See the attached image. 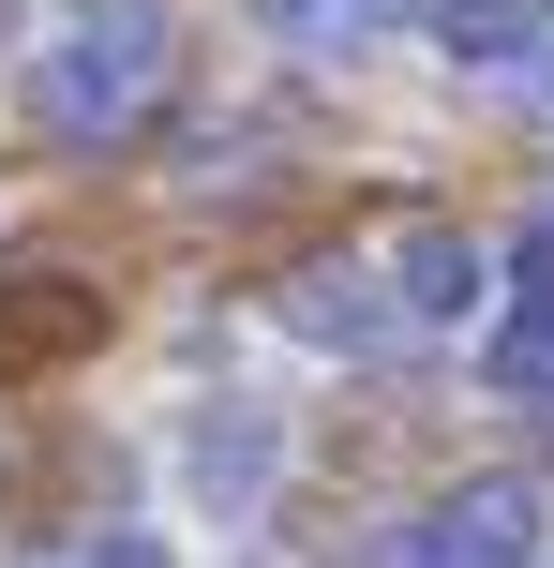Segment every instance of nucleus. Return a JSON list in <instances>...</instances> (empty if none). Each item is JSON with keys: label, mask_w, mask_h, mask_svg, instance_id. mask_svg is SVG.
<instances>
[{"label": "nucleus", "mask_w": 554, "mask_h": 568, "mask_svg": "<svg viewBox=\"0 0 554 568\" xmlns=\"http://www.w3.org/2000/svg\"><path fill=\"white\" fill-rule=\"evenodd\" d=\"M165 90H180V16L165 0H75L46 30V60H30V105L60 135H135Z\"/></svg>", "instance_id": "nucleus-1"}, {"label": "nucleus", "mask_w": 554, "mask_h": 568, "mask_svg": "<svg viewBox=\"0 0 554 568\" xmlns=\"http://www.w3.org/2000/svg\"><path fill=\"white\" fill-rule=\"evenodd\" d=\"M435 524L465 539V568H525V554H540V494H525V479H465Z\"/></svg>", "instance_id": "nucleus-6"}, {"label": "nucleus", "mask_w": 554, "mask_h": 568, "mask_svg": "<svg viewBox=\"0 0 554 568\" xmlns=\"http://www.w3.org/2000/svg\"><path fill=\"white\" fill-rule=\"evenodd\" d=\"M75 568H180V554H165V539H150V524H105V539H90Z\"/></svg>", "instance_id": "nucleus-9"}, {"label": "nucleus", "mask_w": 554, "mask_h": 568, "mask_svg": "<svg viewBox=\"0 0 554 568\" xmlns=\"http://www.w3.org/2000/svg\"><path fill=\"white\" fill-rule=\"evenodd\" d=\"M90 344H105V300H90L75 270H46V255H16V270H0V374L90 359Z\"/></svg>", "instance_id": "nucleus-3"}, {"label": "nucleus", "mask_w": 554, "mask_h": 568, "mask_svg": "<svg viewBox=\"0 0 554 568\" xmlns=\"http://www.w3.org/2000/svg\"><path fill=\"white\" fill-rule=\"evenodd\" d=\"M270 479H285V404H195L180 419V494H195L210 524H255L270 509Z\"/></svg>", "instance_id": "nucleus-2"}, {"label": "nucleus", "mask_w": 554, "mask_h": 568, "mask_svg": "<svg viewBox=\"0 0 554 568\" xmlns=\"http://www.w3.org/2000/svg\"><path fill=\"white\" fill-rule=\"evenodd\" d=\"M270 314H285L315 359H375V344H405V314H390L375 270H300V284H270Z\"/></svg>", "instance_id": "nucleus-4"}, {"label": "nucleus", "mask_w": 554, "mask_h": 568, "mask_svg": "<svg viewBox=\"0 0 554 568\" xmlns=\"http://www.w3.org/2000/svg\"><path fill=\"white\" fill-rule=\"evenodd\" d=\"M360 568H465V539H450V524H435V509H420V524H390V539H375V554H360Z\"/></svg>", "instance_id": "nucleus-8"}, {"label": "nucleus", "mask_w": 554, "mask_h": 568, "mask_svg": "<svg viewBox=\"0 0 554 568\" xmlns=\"http://www.w3.org/2000/svg\"><path fill=\"white\" fill-rule=\"evenodd\" d=\"M480 300H495V284H480V240H465V225H405V255H390V314H405V329H465Z\"/></svg>", "instance_id": "nucleus-5"}, {"label": "nucleus", "mask_w": 554, "mask_h": 568, "mask_svg": "<svg viewBox=\"0 0 554 568\" xmlns=\"http://www.w3.org/2000/svg\"><path fill=\"white\" fill-rule=\"evenodd\" d=\"M420 30H435L450 60H480V75H510V60L540 45V0H435V16H420Z\"/></svg>", "instance_id": "nucleus-7"}]
</instances>
